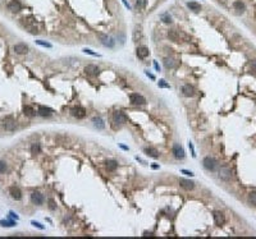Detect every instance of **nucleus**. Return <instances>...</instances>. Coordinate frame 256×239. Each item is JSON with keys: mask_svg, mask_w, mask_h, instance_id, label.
I'll return each instance as SVG.
<instances>
[{"mask_svg": "<svg viewBox=\"0 0 256 239\" xmlns=\"http://www.w3.org/2000/svg\"><path fill=\"white\" fill-rule=\"evenodd\" d=\"M145 73H146V75H147V77L150 78V79H152V81H155V75L154 74H151L149 70H145Z\"/></svg>", "mask_w": 256, "mask_h": 239, "instance_id": "obj_41", "label": "nucleus"}, {"mask_svg": "<svg viewBox=\"0 0 256 239\" xmlns=\"http://www.w3.org/2000/svg\"><path fill=\"white\" fill-rule=\"evenodd\" d=\"M161 21L164 22V23H172V18H170V15H168V14H161Z\"/></svg>", "mask_w": 256, "mask_h": 239, "instance_id": "obj_34", "label": "nucleus"}, {"mask_svg": "<svg viewBox=\"0 0 256 239\" xmlns=\"http://www.w3.org/2000/svg\"><path fill=\"white\" fill-rule=\"evenodd\" d=\"M157 86H159L160 88H170V84H169V83H167L164 79H160L159 82H157Z\"/></svg>", "mask_w": 256, "mask_h": 239, "instance_id": "obj_33", "label": "nucleus"}, {"mask_svg": "<svg viewBox=\"0 0 256 239\" xmlns=\"http://www.w3.org/2000/svg\"><path fill=\"white\" fill-rule=\"evenodd\" d=\"M151 167H152V169H159V167H160V166H159V165H157V164H154V165H151Z\"/></svg>", "mask_w": 256, "mask_h": 239, "instance_id": "obj_46", "label": "nucleus"}, {"mask_svg": "<svg viewBox=\"0 0 256 239\" xmlns=\"http://www.w3.org/2000/svg\"><path fill=\"white\" fill-rule=\"evenodd\" d=\"M119 147L123 148V150H126V151H128V147H127V146H124V145H119Z\"/></svg>", "mask_w": 256, "mask_h": 239, "instance_id": "obj_45", "label": "nucleus"}, {"mask_svg": "<svg viewBox=\"0 0 256 239\" xmlns=\"http://www.w3.org/2000/svg\"><path fill=\"white\" fill-rule=\"evenodd\" d=\"M248 199H250V202H251L254 206H256V193H255V192L250 193V196H248Z\"/></svg>", "mask_w": 256, "mask_h": 239, "instance_id": "obj_35", "label": "nucleus"}, {"mask_svg": "<svg viewBox=\"0 0 256 239\" xmlns=\"http://www.w3.org/2000/svg\"><path fill=\"white\" fill-rule=\"evenodd\" d=\"M113 119H114V122L119 123V124H124V123H127V120H128L127 115L124 113H122V111H115V113H114Z\"/></svg>", "mask_w": 256, "mask_h": 239, "instance_id": "obj_7", "label": "nucleus"}, {"mask_svg": "<svg viewBox=\"0 0 256 239\" xmlns=\"http://www.w3.org/2000/svg\"><path fill=\"white\" fill-rule=\"evenodd\" d=\"M144 152L147 156H150V157H154V159H156V157H159V151H157L156 148H154V147H146L145 150H144Z\"/></svg>", "mask_w": 256, "mask_h": 239, "instance_id": "obj_21", "label": "nucleus"}, {"mask_svg": "<svg viewBox=\"0 0 256 239\" xmlns=\"http://www.w3.org/2000/svg\"><path fill=\"white\" fill-rule=\"evenodd\" d=\"M92 123H94V126L97 128V129H104L105 128V124H104V120L100 118V116H95L92 118Z\"/></svg>", "mask_w": 256, "mask_h": 239, "instance_id": "obj_22", "label": "nucleus"}, {"mask_svg": "<svg viewBox=\"0 0 256 239\" xmlns=\"http://www.w3.org/2000/svg\"><path fill=\"white\" fill-rule=\"evenodd\" d=\"M21 8H22V5H21V3L18 2V0H12V2L8 3V9L10 10V12H13V13L19 12Z\"/></svg>", "mask_w": 256, "mask_h": 239, "instance_id": "obj_13", "label": "nucleus"}, {"mask_svg": "<svg viewBox=\"0 0 256 239\" xmlns=\"http://www.w3.org/2000/svg\"><path fill=\"white\" fill-rule=\"evenodd\" d=\"M233 8H235V10H237V13H243L246 10V5L241 0H237V2L233 3Z\"/></svg>", "mask_w": 256, "mask_h": 239, "instance_id": "obj_20", "label": "nucleus"}, {"mask_svg": "<svg viewBox=\"0 0 256 239\" xmlns=\"http://www.w3.org/2000/svg\"><path fill=\"white\" fill-rule=\"evenodd\" d=\"M168 36H169V39L172 40V41H174V42H179V33H178V31H176V30H172V31H169L168 32Z\"/></svg>", "mask_w": 256, "mask_h": 239, "instance_id": "obj_24", "label": "nucleus"}, {"mask_svg": "<svg viewBox=\"0 0 256 239\" xmlns=\"http://www.w3.org/2000/svg\"><path fill=\"white\" fill-rule=\"evenodd\" d=\"M85 72L89 74V75H97L100 73V69L97 65H94V64H89L87 67L85 68Z\"/></svg>", "mask_w": 256, "mask_h": 239, "instance_id": "obj_11", "label": "nucleus"}, {"mask_svg": "<svg viewBox=\"0 0 256 239\" xmlns=\"http://www.w3.org/2000/svg\"><path fill=\"white\" fill-rule=\"evenodd\" d=\"M3 127L5 128V130H9V132H13L17 127V124H15V120L13 119V116H7L3 119Z\"/></svg>", "mask_w": 256, "mask_h": 239, "instance_id": "obj_3", "label": "nucleus"}, {"mask_svg": "<svg viewBox=\"0 0 256 239\" xmlns=\"http://www.w3.org/2000/svg\"><path fill=\"white\" fill-rule=\"evenodd\" d=\"M49 209L50 210H55L57 209V205L54 202V199H49Z\"/></svg>", "mask_w": 256, "mask_h": 239, "instance_id": "obj_38", "label": "nucleus"}, {"mask_svg": "<svg viewBox=\"0 0 256 239\" xmlns=\"http://www.w3.org/2000/svg\"><path fill=\"white\" fill-rule=\"evenodd\" d=\"M213 216H214V221H215L216 225H223V224H224L225 217H224V215H223V212H220V211H215Z\"/></svg>", "mask_w": 256, "mask_h": 239, "instance_id": "obj_18", "label": "nucleus"}, {"mask_svg": "<svg viewBox=\"0 0 256 239\" xmlns=\"http://www.w3.org/2000/svg\"><path fill=\"white\" fill-rule=\"evenodd\" d=\"M31 224L34 225V226H36V228H39V229H41V230H44V229H45V226H44V225H41L40 222H37V221H31Z\"/></svg>", "mask_w": 256, "mask_h": 239, "instance_id": "obj_37", "label": "nucleus"}, {"mask_svg": "<svg viewBox=\"0 0 256 239\" xmlns=\"http://www.w3.org/2000/svg\"><path fill=\"white\" fill-rule=\"evenodd\" d=\"M9 216L13 217V219H15V220H18V215L15 212H13V211H9Z\"/></svg>", "mask_w": 256, "mask_h": 239, "instance_id": "obj_42", "label": "nucleus"}, {"mask_svg": "<svg viewBox=\"0 0 256 239\" xmlns=\"http://www.w3.org/2000/svg\"><path fill=\"white\" fill-rule=\"evenodd\" d=\"M40 151H41V148H40V145H39V143H34V145L31 146V154H32V155L40 154Z\"/></svg>", "mask_w": 256, "mask_h": 239, "instance_id": "obj_30", "label": "nucleus"}, {"mask_svg": "<svg viewBox=\"0 0 256 239\" xmlns=\"http://www.w3.org/2000/svg\"><path fill=\"white\" fill-rule=\"evenodd\" d=\"M218 177H219V179H222V180L228 182L233 178V171L231 167H228V166H220L219 170H218Z\"/></svg>", "mask_w": 256, "mask_h": 239, "instance_id": "obj_1", "label": "nucleus"}, {"mask_svg": "<svg viewBox=\"0 0 256 239\" xmlns=\"http://www.w3.org/2000/svg\"><path fill=\"white\" fill-rule=\"evenodd\" d=\"M22 21H23L22 23H23V26L26 27L27 31H28L30 33L36 35L37 32H39V28H37V26H36V23H35L34 21H30V19H26V18H23Z\"/></svg>", "mask_w": 256, "mask_h": 239, "instance_id": "obj_4", "label": "nucleus"}, {"mask_svg": "<svg viewBox=\"0 0 256 239\" xmlns=\"http://www.w3.org/2000/svg\"><path fill=\"white\" fill-rule=\"evenodd\" d=\"M188 147H190V150H191V154H192V157H196V152H195V147H193V145H192V142H188Z\"/></svg>", "mask_w": 256, "mask_h": 239, "instance_id": "obj_39", "label": "nucleus"}, {"mask_svg": "<svg viewBox=\"0 0 256 239\" xmlns=\"http://www.w3.org/2000/svg\"><path fill=\"white\" fill-rule=\"evenodd\" d=\"M187 7L191 9V10H193V12H196V13L201 10V5L199 3H196V2H188L187 3Z\"/></svg>", "mask_w": 256, "mask_h": 239, "instance_id": "obj_26", "label": "nucleus"}, {"mask_svg": "<svg viewBox=\"0 0 256 239\" xmlns=\"http://www.w3.org/2000/svg\"><path fill=\"white\" fill-rule=\"evenodd\" d=\"M14 51L17 54H27L28 53V46L26 43H17V45H14Z\"/></svg>", "mask_w": 256, "mask_h": 239, "instance_id": "obj_19", "label": "nucleus"}, {"mask_svg": "<svg viewBox=\"0 0 256 239\" xmlns=\"http://www.w3.org/2000/svg\"><path fill=\"white\" fill-rule=\"evenodd\" d=\"M136 54H137V56L140 59H145V58L149 56L150 51H149V49L146 47V46H138L137 50H136Z\"/></svg>", "mask_w": 256, "mask_h": 239, "instance_id": "obj_14", "label": "nucleus"}, {"mask_svg": "<svg viewBox=\"0 0 256 239\" xmlns=\"http://www.w3.org/2000/svg\"><path fill=\"white\" fill-rule=\"evenodd\" d=\"M203 165L204 167L208 171H214L218 166V161L214 159V157H210V156H206L205 159L203 160Z\"/></svg>", "mask_w": 256, "mask_h": 239, "instance_id": "obj_2", "label": "nucleus"}, {"mask_svg": "<svg viewBox=\"0 0 256 239\" xmlns=\"http://www.w3.org/2000/svg\"><path fill=\"white\" fill-rule=\"evenodd\" d=\"M154 68L157 70V72H160V67L157 65V63H156V62H154Z\"/></svg>", "mask_w": 256, "mask_h": 239, "instance_id": "obj_43", "label": "nucleus"}, {"mask_svg": "<svg viewBox=\"0 0 256 239\" xmlns=\"http://www.w3.org/2000/svg\"><path fill=\"white\" fill-rule=\"evenodd\" d=\"M36 43L37 45H40V46H42V47H47V49H51L53 47V45L50 42H46V41H44V40H36Z\"/></svg>", "mask_w": 256, "mask_h": 239, "instance_id": "obj_31", "label": "nucleus"}, {"mask_svg": "<svg viewBox=\"0 0 256 239\" xmlns=\"http://www.w3.org/2000/svg\"><path fill=\"white\" fill-rule=\"evenodd\" d=\"M179 184H181L182 188L187 189V191H191V189H193V187H195V183H193L192 180H188V179H183V178L179 179Z\"/></svg>", "mask_w": 256, "mask_h": 239, "instance_id": "obj_15", "label": "nucleus"}, {"mask_svg": "<svg viewBox=\"0 0 256 239\" xmlns=\"http://www.w3.org/2000/svg\"><path fill=\"white\" fill-rule=\"evenodd\" d=\"M181 173H182V174H184V175H190V177H193V175H195V174H193L192 171H190V170H184V169H183V170H181Z\"/></svg>", "mask_w": 256, "mask_h": 239, "instance_id": "obj_40", "label": "nucleus"}, {"mask_svg": "<svg viewBox=\"0 0 256 239\" xmlns=\"http://www.w3.org/2000/svg\"><path fill=\"white\" fill-rule=\"evenodd\" d=\"M23 114H24V115H27V116H34L35 114H36V111L34 110V107L26 105V106L23 107Z\"/></svg>", "mask_w": 256, "mask_h": 239, "instance_id": "obj_28", "label": "nucleus"}, {"mask_svg": "<svg viewBox=\"0 0 256 239\" xmlns=\"http://www.w3.org/2000/svg\"><path fill=\"white\" fill-rule=\"evenodd\" d=\"M101 43L106 47H113L115 45V41L112 36H101Z\"/></svg>", "mask_w": 256, "mask_h": 239, "instance_id": "obj_17", "label": "nucleus"}, {"mask_svg": "<svg viewBox=\"0 0 256 239\" xmlns=\"http://www.w3.org/2000/svg\"><path fill=\"white\" fill-rule=\"evenodd\" d=\"M105 166H106V169L109 170V171H114L118 167V162L115 161V160H108L106 162H105Z\"/></svg>", "mask_w": 256, "mask_h": 239, "instance_id": "obj_23", "label": "nucleus"}, {"mask_svg": "<svg viewBox=\"0 0 256 239\" xmlns=\"http://www.w3.org/2000/svg\"><path fill=\"white\" fill-rule=\"evenodd\" d=\"M7 170H8V165H7V162L0 160V174H4Z\"/></svg>", "mask_w": 256, "mask_h": 239, "instance_id": "obj_32", "label": "nucleus"}, {"mask_svg": "<svg viewBox=\"0 0 256 239\" xmlns=\"http://www.w3.org/2000/svg\"><path fill=\"white\" fill-rule=\"evenodd\" d=\"M182 94L186 97H192L195 95V90L191 84H183L182 86Z\"/></svg>", "mask_w": 256, "mask_h": 239, "instance_id": "obj_16", "label": "nucleus"}, {"mask_svg": "<svg viewBox=\"0 0 256 239\" xmlns=\"http://www.w3.org/2000/svg\"><path fill=\"white\" fill-rule=\"evenodd\" d=\"M173 154H174V157L176 159H184V150L181 145H174L173 146Z\"/></svg>", "mask_w": 256, "mask_h": 239, "instance_id": "obj_9", "label": "nucleus"}, {"mask_svg": "<svg viewBox=\"0 0 256 239\" xmlns=\"http://www.w3.org/2000/svg\"><path fill=\"white\" fill-rule=\"evenodd\" d=\"M129 100H131V104H133V105H145L146 104V99L142 95H138V94H131Z\"/></svg>", "mask_w": 256, "mask_h": 239, "instance_id": "obj_5", "label": "nucleus"}, {"mask_svg": "<svg viewBox=\"0 0 256 239\" xmlns=\"http://www.w3.org/2000/svg\"><path fill=\"white\" fill-rule=\"evenodd\" d=\"M83 53L89 54V55H92V56H100V55H99V54H97V53H94L92 50H90V49H83Z\"/></svg>", "mask_w": 256, "mask_h": 239, "instance_id": "obj_36", "label": "nucleus"}, {"mask_svg": "<svg viewBox=\"0 0 256 239\" xmlns=\"http://www.w3.org/2000/svg\"><path fill=\"white\" fill-rule=\"evenodd\" d=\"M122 2H123V4H124V5H126V7H127V8H128V9H129V8H131V5H129V4H128V3H127V0H122Z\"/></svg>", "mask_w": 256, "mask_h": 239, "instance_id": "obj_44", "label": "nucleus"}, {"mask_svg": "<svg viewBox=\"0 0 256 239\" xmlns=\"http://www.w3.org/2000/svg\"><path fill=\"white\" fill-rule=\"evenodd\" d=\"M37 114H39L40 116H44V118H46V116H50L51 114H53V110L50 107H46V106H39L37 107Z\"/></svg>", "mask_w": 256, "mask_h": 239, "instance_id": "obj_12", "label": "nucleus"}, {"mask_svg": "<svg viewBox=\"0 0 256 239\" xmlns=\"http://www.w3.org/2000/svg\"><path fill=\"white\" fill-rule=\"evenodd\" d=\"M17 225V222L14 220H0V226L3 228H13Z\"/></svg>", "mask_w": 256, "mask_h": 239, "instance_id": "obj_25", "label": "nucleus"}, {"mask_svg": "<svg viewBox=\"0 0 256 239\" xmlns=\"http://www.w3.org/2000/svg\"><path fill=\"white\" fill-rule=\"evenodd\" d=\"M70 114H72V116L77 118V119H82L86 115V110H85L83 107L77 106V107H73L72 110H70Z\"/></svg>", "mask_w": 256, "mask_h": 239, "instance_id": "obj_8", "label": "nucleus"}, {"mask_svg": "<svg viewBox=\"0 0 256 239\" xmlns=\"http://www.w3.org/2000/svg\"><path fill=\"white\" fill-rule=\"evenodd\" d=\"M9 194H10V197H12L13 199L15 201H18L22 198V192H21V189L18 187H10L9 188Z\"/></svg>", "mask_w": 256, "mask_h": 239, "instance_id": "obj_10", "label": "nucleus"}, {"mask_svg": "<svg viewBox=\"0 0 256 239\" xmlns=\"http://www.w3.org/2000/svg\"><path fill=\"white\" fill-rule=\"evenodd\" d=\"M31 201H32V203L40 206V205L44 203L45 198H44V196H42L40 192H32V193H31Z\"/></svg>", "mask_w": 256, "mask_h": 239, "instance_id": "obj_6", "label": "nucleus"}, {"mask_svg": "<svg viewBox=\"0 0 256 239\" xmlns=\"http://www.w3.org/2000/svg\"><path fill=\"white\" fill-rule=\"evenodd\" d=\"M141 37H142V32H141V28H140V27H136L134 31H133V41L137 42L138 40H141Z\"/></svg>", "mask_w": 256, "mask_h": 239, "instance_id": "obj_27", "label": "nucleus"}, {"mask_svg": "<svg viewBox=\"0 0 256 239\" xmlns=\"http://www.w3.org/2000/svg\"><path fill=\"white\" fill-rule=\"evenodd\" d=\"M164 65H165V68H174L176 67V62L173 60V59H170V58H165L164 59Z\"/></svg>", "mask_w": 256, "mask_h": 239, "instance_id": "obj_29", "label": "nucleus"}]
</instances>
